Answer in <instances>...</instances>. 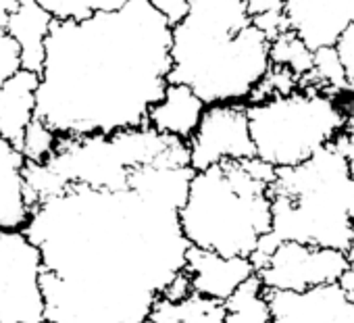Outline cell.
<instances>
[{
  "instance_id": "f1b7e54d",
  "label": "cell",
  "mask_w": 354,
  "mask_h": 323,
  "mask_svg": "<svg viewBox=\"0 0 354 323\" xmlns=\"http://www.w3.org/2000/svg\"><path fill=\"white\" fill-rule=\"evenodd\" d=\"M339 288L344 290V294L354 302V265H350L344 273H342V277H339Z\"/></svg>"
},
{
  "instance_id": "4fadbf2b",
  "label": "cell",
  "mask_w": 354,
  "mask_h": 323,
  "mask_svg": "<svg viewBox=\"0 0 354 323\" xmlns=\"http://www.w3.org/2000/svg\"><path fill=\"white\" fill-rule=\"evenodd\" d=\"M26 163L24 152L0 136V230H26L32 219Z\"/></svg>"
},
{
  "instance_id": "8fae6325",
  "label": "cell",
  "mask_w": 354,
  "mask_h": 323,
  "mask_svg": "<svg viewBox=\"0 0 354 323\" xmlns=\"http://www.w3.org/2000/svg\"><path fill=\"white\" fill-rule=\"evenodd\" d=\"M288 28L313 50L335 46L354 24V0H283Z\"/></svg>"
},
{
  "instance_id": "52a82bcc",
  "label": "cell",
  "mask_w": 354,
  "mask_h": 323,
  "mask_svg": "<svg viewBox=\"0 0 354 323\" xmlns=\"http://www.w3.org/2000/svg\"><path fill=\"white\" fill-rule=\"evenodd\" d=\"M44 261L26 230H0V323H44Z\"/></svg>"
},
{
  "instance_id": "3957f363",
  "label": "cell",
  "mask_w": 354,
  "mask_h": 323,
  "mask_svg": "<svg viewBox=\"0 0 354 323\" xmlns=\"http://www.w3.org/2000/svg\"><path fill=\"white\" fill-rule=\"evenodd\" d=\"M173 26L169 82L190 86L205 102H248L271 69V40L246 0H188Z\"/></svg>"
},
{
  "instance_id": "ffe728a7",
  "label": "cell",
  "mask_w": 354,
  "mask_h": 323,
  "mask_svg": "<svg viewBox=\"0 0 354 323\" xmlns=\"http://www.w3.org/2000/svg\"><path fill=\"white\" fill-rule=\"evenodd\" d=\"M302 86H315L342 100H348L346 69L339 61L335 46H325V48L315 50V69Z\"/></svg>"
},
{
  "instance_id": "d6986e66",
  "label": "cell",
  "mask_w": 354,
  "mask_h": 323,
  "mask_svg": "<svg viewBox=\"0 0 354 323\" xmlns=\"http://www.w3.org/2000/svg\"><path fill=\"white\" fill-rule=\"evenodd\" d=\"M271 65L288 67L304 84L315 69V50L308 48L292 30H288L271 40Z\"/></svg>"
},
{
  "instance_id": "9a60e30c",
  "label": "cell",
  "mask_w": 354,
  "mask_h": 323,
  "mask_svg": "<svg viewBox=\"0 0 354 323\" xmlns=\"http://www.w3.org/2000/svg\"><path fill=\"white\" fill-rule=\"evenodd\" d=\"M55 17L42 9L38 0H15L7 30L21 50V69L42 73L46 61V40Z\"/></svg>"
},
{
  "instance_id": "4dcf8cb0",
  "label": "cell",
  "mask_w": 354,
  "mask_h": 323,
  "mask_svg": "<svg viewBox=\"0 0 354 323\" xmlns=\"http://www.w3.org/2000/svg\"><path fill=\"white\" fill-rule=\"evenodd\" d=\"M44 323H53V321H44Z\"/></svg>"
},
{
  "instance_id": "7a4b0ae2",
  "label": "cell",
  "mask_w": 354,
  "mask_h": 323,
  "mask_svg": "<svg viewBox=\"0 0 354 323\" xmlns=\"http://www.w3.org/2000/svg\"><path fill=\"white\" fill-rule=\"evenodd\" d=\"M171 36V24L148 0H129L86 21H55L36 117L59 136H111L146 125L169 84Z\"/></svg>"
},
{
  "instance_id": "cb8c5ba5",
  "label": "cell",
  "mask_w": 354,
  "mask_h": 323,
  "mask_svg": "<svg viewBox=\"0 0 354 323\" xmlns=\"http://www.w3.org/2000/svg\"><path fill=\"white\" fill-rule=\"evenodd\" d=\"M335 50L339 55V61L346 69L348 80V100L354 98V24H350L344 34L335 42Z\"/></svg>"
},
{
  "instance_id": "9c48e42d",
  "label": "cell",
  "mask_w": 354,
  "mask_h": 323,
  "mask_svg": "<svg viewBox=\"0 0 354 323\" xmlns=\"http://www.w3.org/2000/svg\"><path fill=\"white\" fill-rule=\"evenodd\" d=\"M188 146L190 167L194 172L209 169L213 165L223 163V160H242L257 156V148L250 133L248 104H209Z\"/></svg>"
},
{
  "instance_id": "ac0fdd59",
  "label": "cell",
  "mask_w": 354,
  "mask_h": 323,
  "mask_svg": "<svg viewBox=\"0 0 354 323\" xmlns=\"http://www.w3.org/2000/svg\"><path fill=\"white\" fill-rule=\"evenodd\" d=\"M223 323H271L273 313L259 271L248 277L225 302Z\"/></svg>"
},
{
  "instance_id": "4316f807",
  "label": "cell",
  "mask_w": 354,
  "mask_h": 323,
  "mask_svg": "<svg viewBox=\"0 0 354 323\" xmlns=\"http://www.w3.org/2000/svg\"><path fill=\"white\" fill-rule=\"evenodd\" d=\"M190 294H194V288H192L190 273H188V271H186V267H184V271H180V273H177V275L167 284V288L162 290L160 298H167V300L177 302V300L188 298Z\"/></svg>"
},
{
  "instance_id": "30bf717a",
  "label": "cell",
  "mask_w": 354,
  "mask_h": 323,
  "mask_svg": "<svg viewBox=\"0 0 354 323\" xmlns=\"http://www.w3.org/2000/svg\"><path fill=\"white\" fill-rule=\"evenodd\" d=\"M271 323H354V302L339 284H327L304 292L267 290Z\"/></svg>"
},
{
  "instance_id": "8992f818",
  "label": "cell",
  "mask_w": 354,
  "mask_h": 323,
  "mask_svg": "<svg viewBox=\"0 0 354 323\" xmlns=\"http://www.w3.org/2000/svg\"><path fill=\"white\" fill-rule=\"evenodd\" d=\"M246 104L257 156L277 169L304 163L346 127V100L315 86Z\"/></svg>"
},
{
  "instance_id": "603a6c76",
  "label": "cell",
  "mask_w": 354,
  "mask_h": 323,
  "mask_svg": "<svg viewBox=\"0 0 354 323\" xmlns=\"http://www.w3.org/2000/svg\"><path fill=\"white\" fill-rule=\"evenodd\" d=\"M15 0H0V84H5L17 71H21V50L15 38L7 30L9 15Z\"/></svg>"
},
{
  "instance_id": "ba28073f",
  "label": "cell",
  "mask_w": 354,
  "mask_h": 323,
  "mask_svg": "<svg viewBox=\"0 0 354 323\" xmlns=\"http://www.w3.org/2000/svg\"><path fill=\"white\" fill-rule=\"evenodd\" d=\"M350 265V255L344 250L288 240L281 242L259 267V277L267 290L304 292L337 284Z\"/></svg>"
},
{
  "instance_id": "277c9868",
  "label": "cell",
  "mask_w": 354,
  "mask_h": 323,
  "mask_svg": "<svg viewBox=\"0 0 354 323\" xmlns=\"http://www.w3.org/2000/svg\"><path fill=\"white\" fill-rule=\"evenodd\" d=\"M352 176L344 138L323 146L304 163L279 167L271 184V232L250 257L259 267L281 242H302L350 252Z\"/></svg>"
},
{
  "instance_id": "83f0119b",
  "label": "cell",
  "mask_w": 354,
  "mask_h": 323,
  "mask_svg": "<svg viewBox=\"0 0 354 323\" xmlns=\"http://www.w3.org/2000/svg\"><path fill=\"white\" fill-rule=\"evenodd\" d=\"M246 5L252 19L267 13H283V0H246Z\"/></svg>"
},
{
  "instance_id": "44dd1931",
  "label": "cell",
  "mask_w": 354,
  "mask_h": 323,
  "mask_svg": "<svg viewBox=\"0 0 354 323\" xmlns=\"http://www.w3.org/2000/svg\"><path fill=\"white\" fill-rule=\"evenodd\" d=\"M55 21H86L98 13H111L125 7L129 0H38Z\"/></svg>"
},
{
  "instance_id": "d4e9b609",
  "label": "cell",
  "mask_w": 354,
  "mask_h": 323,
  "mask_svg": "<svg viewBox=\"0 0 354 323\" xmlns=\"http://www.w3.org/2000/svg\"><path fill=\"white\" fill-rule=\"evenodd\" d=\"M344 146L348 154V165L352 176V188H350V217L354 221V98L346 100V127H344Z\"/></svg>"
},
{
  "instance_id": "5bb4252c",
  "label": "cell",
  "mask_w": 354,
  "mask_h": 323,
  "mask_svg": "<svg viewBox=\"0 0 354 323\" xmlns=\"http://www.w3.org/2000/svg\"><path fill=\"white\" fill-rule=\"evenodd\" d=\"M207 111V102L186 84H167L165 96L150 109L148 125L160 133L190 142Z\"/></svg>"
},
{
  "instance_id": "6da1fadb",
  "label": "cell",
  "mask_w": 354,
  "mask_h": 323,
  "mask_svg": "<svg viewBox=\"0 0 354 323\" xmlns=\"http://www.w3.org/2000/svg\"><path fill=\"white\" fill-rule=\"evenodd\" d=\"M26 234L53 323H144L190 248L180 207L133 188L73 186L40 203Z\"/></svg>"
},
{
  "instance_id": "5b68a950",
  "label": "cell",
  "mask_w": 354,
  "mask_h": 323,
  "mask_svg": "<svg viewBox=\"0 0 354 323\" xmlns=\"http://www.w3.org/2000/svg\"><path fill=\"white\" fill-rule=\"evenodd\" d=\"M277 167L252 156L196 172L180 209L190 246L223 257H252L271 232V184Z\"/></svg>"
},
{
  "instance_id": "f546056e",
  "label": "cell",
  "mask_w": 354,
  "mask_h": 323,
  "mask_svg": "<svg viewBox=\"0 0 354 323\" xmlns=\"http://www.w3.org/2000/svg\"><path fill=\"white\" fill-rule=\"evenodd\" d=\"M348 255H350V261H352V265H354V242H352V248H350Z\"/></svg>"
},
{
  "instance_id": "7402d4cb",
  "label": "cell",
  "mask_w": 354,
  "mask_h": 323,
  "mask_svg": "<svg viewBox=\"0 0 354 323\" xmlns=\"http://www.w3.org/2000/svg\"><path fill=\"white\" fill-rule=\"evenodd\" d=\"M59 144V133L40 117H34L32 123L26 129L21 152L28 163H44L46 158L55 152Z\"/></svg>"
},
{
  "instance_id": "7c38bea8",
  "label": "cell",
  "mask_w": 354,
  "mask_h": 323,
  "mask_svg": "<svg viewBox=\"0 0 354 323\" xmlns=\"http://www.w3.org/2000/svg\"><path fill=\"white\" fill-rule=\"evenodd\" d=\"M186 271L190 273L196 294L225 302L257 273V265L250 257H223L215 250L190 246L186 255Z\"/></svg>"
},
{
  "instance_id": "2e32d148",
  "label": "cell",
  "mask_w": 354,
  "mask_h": 323,
  "mask_svg": "<svg viewBox=\"0 0 354 323\" xmlns=\"http://www.w3.org/2000/svg\"><path fill=\"white\" fill-rule=\"evenodd\" d=\"M40 73L21 69L0 84V136L21 150L24 136L36 117V92Z\"/></svg>"
},
{
  "instance_id": "484cf974",
  "label": "cell",
  "mask_w": 354,
  "mask_h": 323,
  "mask_svg": "<svg viewBox=\"0 0 354 323\" xmlns=\"http://www.w3.org/2000/svg\"><path fill=\"white\" fill-rule=\"evenodd\" d=\"M148 3L171 24V28L175 24H180L188 15V9H190L188 0H148Z\"/></svg>"
},
{
  "instance_id": "e0dca14e",
  "label": "cell",
  "mask_w": 354,
  "mask_h": 323,
  "mask_svg": "<svg viewBox=\"0 0 354 323\" xmlns=\"http://www.w3.org/2000/svg\"><path fill=\"white\" fill-rule=\"evenodd\" d=\"M225 304L203 294H190L184 300L156 298L144 323H223Z\"/></svg>"
}]
</instances>
